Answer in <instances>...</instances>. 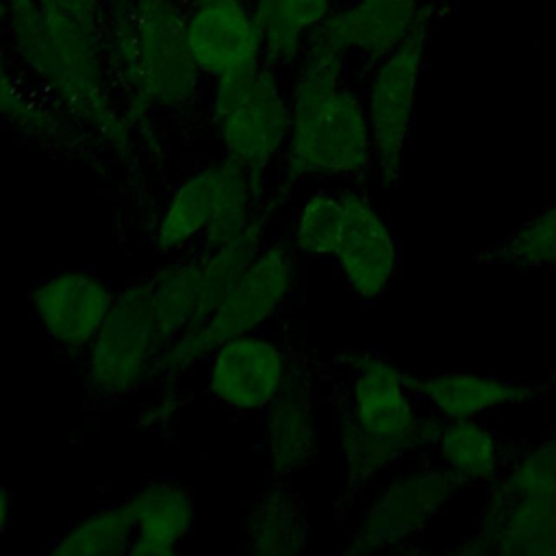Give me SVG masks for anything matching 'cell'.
Returning a JSON list of instances; mask_svg holds the SVG:
<instances>
[{"label":"cell","instance_id":"1","mask_svg":"<svg viewBox=\"0 0 556 556\" xmlns=\"http://www.w3.org/2000/svg\"><path fill=\"white\" fill-rule=\"evenodd\" d=\"M348 56L308 37L291 89L282 182L363 180L374 172L365 100L345 80Z\"/></svg>","mask_w":556,"mask_h":556},{"label":"cell","instance_id":"2","mask_svg":"<svg viewBox=\"0 0 556 556\" xmlns=\"http://www.w3.org/2000/svg\"><path fill=\"white\" fill-rule=\"evenodd\" d=\"M439 426L437 415L419 413L408 371L376 352L352 354L337 415V450L345 473L339 506L352 508L404 456L432 447Z\"/></svg>","mask_w":556,"mask_h":556},{"label":"cell","instance_id":"3","mask_svg":"<svg viewBox=\"0 0 556 556\" xmlns=\"http://www.w3.org/2000/svg\"><path fill=\"white\" fill-rule=\"evenodd\" d=\"M4 9L15 50L48 96L100 139L126 148L132 124L113 100L98 30L37 0H4Z\"/></svg>","mask_w":556,"mask_h":556},{"label":"cell","instance_id":"4","mask_svg":"<svg viewBox=\"0 0 556 556\" xmlns=\"http://www.w3.org/2000/svg\"><path fill=\"white\" fill-rule=\"evenodd\" d=\"M452 552L556 556V432L504 465Z\"/></svg>","mask_w":556,"mask_h":556},{"label":"cell","instance_id":"5","mask_svg":"<svg viewBox=\"0 0 556 556\" xmlns=\"http://www.w3.org/2000/svg\"><path fill=\"white\" fill-rule=\"evenodd\" d=\"M115 59L128 89V122L176 111L198 93L202 72L187 46V17L176 0H126Z\"/></svg>","mask_w":556,"mask_h":556},{"label":"cell","instance_id":"6","mask_svg":"<svg viewBox=\"0 0 556 556\" xmlns=\"http://www.w3.org/2000/svg\"><path fill=\"white\" fill-rule=\"evenodd\" d=\"M298 287V252L291 241H265L217 302L208 319L172 341L159 361L156 376L180 378L204 363L219 343L263 330L278 317Z\"/></svg>","mask_w":556,"mask_h":556},{"label":"cell","instance_id":"7","mask_svg":"<svg viewBox=\"0 0 556 556\" xmlns=\"http://www.w3.org/2000/svg\"><path fill=\"white\" fill-rule=\"evenodd\" d=\"M261 191L263 187L228 159L193 169L169 193L154 228V248L174 256L245 232L261 219L256 213Z\"/></svg>","mask_w":556,"mask_h":556},{"label":"cell","instance_id":"8","mask_svg":"<svg viewBox=\"0 0 556 556\" xmlns=\"http://www.w3.org/2000/svg\"><path fill=\"white\" fill-rule=\"evenodd\" d=\"M263 243L265 226L258 219L228 241L202 245L193 254H174L146 276L163 350L208 319L222 295Z\"/></svg>","mask_w":556,"mask_h":556},{"label":"cell","instance_id":"9","mask_svg":"<svg viewBox=\"0 0 556 556\" xmlns=\"http://www.w3.org/2000/svg\"><path fill=\"white\" fill-rule=\"evenodd\" d=\"M211 111L224 159L263 187L271 163L282 159L291 124V100L276 74L258 63L217 78Z\"/></svg>","mask_w":556,"mask_h":556},{"label":"cell","instance_id":"10","mask_svg":"<svg viewBox=\"0 0 556 556\" xmlns=\"http://www.w3.org/2000/svg\"><path fill=\"white\" fill-rule=\"evenodd\" d=\"M163 341L146 276L117 291L102 328L87 348L85 389L96 402H122L159 371Z\"/></svg>","mask_w":556,"mask_h":556},{"label":"cell","instance_id":"11","mask_svg":"<svg viewBox=\"0 0 556 556\" xmlns=\"http://www.w3.org/2000/svg\"><path fill=\"white\" fill-rule=\"evenodd\" d=\"M441 15L439 4L426 2L413 30L374 67L367 85L365 111L371 130L374 172L387 191L402 185L406 141L415 122L419 74L432 24Z\"/></svg>","mask_w":556,"mask_h":556},{"label":"cell","instance_id":"12","mask_svg":"<svg viewBox=\"0 0 556 556\" xmlns=\"http://www.w3.org/2000/svg\"><path fill=\"white\" fill-rule=\"evenodd\" d=\"M458 489L460 482L441 467L395 473L363 506L343 552L380 554L400 549L434 521Z\"/></svg>","mask_w":556,"mask_h":556},{"label":"cell","instance_id":"13","mask_svg":"<svg viewBox=\"0 0 556 556\" xmlns=\"http://www.w3.org/2000/svg\"><path fill=\"white\" fill-rule=\"evenodd\" d=\"M295 369L287 348L263 330L232 337L204 358L208 397L239 415L265 413Z\"/></svg>","mask_w":556,"mask_h":556},{"label":"cell","instance_id":"14","mask_svg":"<svg viewBox=\"0 0 556 556\" xmlns=\"http://www.w3.org/2000/svg\"><path fill=\"white\" fill-rule=\"evenodd\" d=\"M117 298L115 287L89 269H56L28 293L30 313L65 354H85Z\"/></svg>","mask_w":556,"mask_h":556},{"label":"cell","instance_id":"15","mask_svg":"<svg viewBox=\"0 0 556 556\" xmlns=\"http://www.w3.org/2000/svg\"><path fill=\"white\" fill-rule=\"evenodd\" d=\"M343 198V230L332 261L345 287L365 302L382 298L400 271V243L374 202L358 189H341Z\"/></svg>","mask_w":556,"mask_h":556},{"label":"cell","instance_id":"16","mask_svg":"<svg viewBox=\"0 0 556 556\" xmlns=\"http://www.w3.org/2000/svg\"><path fill=\"white\" fill-rule=\"evenodd\" d=\"M408 382L415 397L439 419H480L502 408L541 402L556 387V376L541 382H528L452 369L434 376L408 374Z\"/></svg>","mask_w":556,"mask_h":556},{"label":"cell","instance_id":"17","mask_svg":"<svg viewBox=\"0 0 556 556\" xmlns=\"http://www.w3.org/2000/svg\"><path fill=\"white\" fill-rule=\"evenodd\" d=\"M187 46L202 76L224 78L261 63L263 35L243 0H208L187 15Z\"/></svg>","mask_w":556,"mask_h":556},{"label":"cell","instance_id":"18","mask_svg":"<svg viewBox=\"0 0 556 556\" xmlns=\"http://www.w3.org/2000/svg\"><path fill=\"white\" fill-rule=\"evenodd\" d=\"M263 458L274 480L308 469L321 452L311 374L295 365L282 393L263 413Z\"/></svg>","mask_w":556,"mask_h":556},{"label":"cell","instance_id":"19","mask_svg":"<svg viewBox=\"0 0 556 556\" xmlns=\"http://www.w3.org/2000/svg\"><path fill=\"white\" fill-rule=\"evenodd\" d=\"M424 4V0H354L332 9L311 37L376 67L406 39Z\"/></svg>","mask_w":556,"mask_h":556},{"label":"cell","instance_id":"20","mask_svg":"<svg viewBox=\"0 0 556 556\" xmlns=\"http://www.w3.org/2000/svg\"><path fill=\"white\" fill-rule=\"evenodd\" d=\"M132 523L130 556H169L193 532L195 502L172 480H150L122 500Z\"/></svg>","mask_w":556,"mask_h":556},{"label":"cell","instance_id":"21","mask_svg":"<svg viewBox=\"0 0 556 556\" xmlns=\"http://www.w3.org/2000/svg\"><path fill=\"white\" fill-rule=\"evenodd\" d=\"M311 539V526L300 497L274 480L245 508L243 545L256 556H293L302 554Z\"/></svg>","mask_w":556,"mask_h":556},{"label":"cell","instance_id":"22","mask_svg":"<svg viewBox=\"0 0 556 556\" xmlns=\"http://www.w3.org/2000/svg\"><path fill=\"white\" fill-rule=\"evenodd\" d=\"M432 447L439 467L460 486L491 484L510 460L504 437L480 419H441Z\"/></svg>","mask_w":556,"mask_h":556},{"label":"cell","instance_id":"23","mask_svg":"<svg viewBox=\"0 0 556 556\" xmlns=\"http://www.w3.org/2000/svg\"><path fill=\"white\" fill-rule=\"evenodd\" d=\"M332 0H254V20L269 63H293L302 56L311 33L332 13Z\"/></svg>","mask_w":556,"mask_h":556},{"label":"cell","instance_id":"24","mask_svg":"<svg viewBox=\"0 0 556 556\" xmlns=\"http://www.w3.org/2000/svg\"><path fill=\"white\" fill-rule=\"evenodd\" d=\"M0 122L20 135L59 146L72 139V126L48 104H43L13 72L7 50L0 46Z\"/></svg>","mask_w":556,"mask_h":556},{"label":"cell","instance_id":"25","mask_svg":"<svg viewBox=\"0 0 556 556\" xmlns=\"http://www.w3.org/2000/svg\"><path fill=\"white\" fill-rule=\"evenodd\" d=\"M132 547V523L119 502L104 504L67 530H63L48 547L54 556H124Z\"/></svg>","mask_w":556,"mask_h":556},{"label":"cell","instance_id":"26","mask_svg":"<svg viewBox=\"0 0 556 556\" xmlns=\"http://www.w3.org/2000/svg\"><path fill=\"white\" fill-rule=\"evenodd\" d=\"M343 198L341 191L317 189L304 198L295 211L291 245L298 256L311 261L332 258L343 230Z\"/></svg>","mask_w":556,"mask_h":556},{"label":"cell","instance_id":"27","mask_svg":"<svg viewBox=\"0 0 556 556\" xmlns=\"http://www.w3.org/2000/svg\"><path fill=\"white\" fill-rule=\"evenodd\" d=\"M480 263L521 269H556V200L532 215L508 237L484 250Z\"/></svg>","mask_w":556,"mask_h":556},{"label":"cell","instance_id":"28","mask_svg":"<svg viewBox=\"0 0 556 556\" xmlns=\"http://www.w3.org/2000/svg\"><path fill=\"white\" fill-rule=\"evenodd\" d=\"M41 7L78 20L80 24L98 30L102 15V0H37Z\"/></svg>","mask_w":556,"mask_h":556},{"label":"cell","instance_id":"29","mask_svg":"<svg viewBox=\"0 0 556 556\" xmlns=\"http://www.w3.org/2000/svg\"><path fill=\"white\" fill-rule=\"evenodd\" d=\"M13 523V495L9 486L0 480V539L11 530Z\"/></svg>","mask_w":556,"mask_h":556},{"label":"cell","instance_id":"30","mask_svg":"<svg viewBox=\"0 0 556 556\" xmlns=\"http://www.w3.org/2000/svg\"><path fill=\"white\" fill-rule=\"evenodd\" d=\"M195 2H208V0H195Z\"/></svg>","mask_w":556,"mask_h":556},{"label":"cell","instance_id":"31","mask_svg":"<svg viewBox=\"0 0 556 556\" xmlns=\"http://www.w3.org/2000/svg\"><path fill=\"white\" fill-rule=\"evenodd\" d=\"M122 2H126V0H122Z\"/></svg>","mask_w":556,"mask_h":556}]
</instances>
